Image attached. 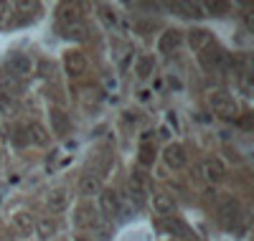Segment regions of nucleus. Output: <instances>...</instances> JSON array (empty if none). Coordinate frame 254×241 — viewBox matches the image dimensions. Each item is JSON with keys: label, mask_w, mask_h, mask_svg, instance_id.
Here are the masks:
<instances>
[{"label": "nucleus", "mask_w": 254, "mask_h": 241, "mask_svg": "<svg viewBox=\"0 0 254 241\" xmlns=\"http://www.w3.org/2000/svg\"><path fill=\"white\" fill-rule=\"evenodd\" d=\"M99 213H104V216H117L120 213V198H117L115 190H110V188L99 190Z\"/></svg>", "instance_id": "12"}, {"label": "nucleus", "mask_w": 254, "mask_h": 241, "mask_svg": "<svg viewBox=\"0 0 254 241\" xmlns=\"http://www.w3.org/2000/svg\"><path fill=\"white\" fill-rule=\"evenodd\" d=\"M198 173H201V178H206V181H211V183H219V181L226 178V168H224V163H221L219 158H206V160L201 163Z\"/></svg>", "instance_id": "9"}, {"label": "nucleus", "mask_w": 254, "mask_h": 241, "mask_svg": "<svg viewBox=\"0 0 254 241\" xmlns=\"http://www.w3.org/2000/svg\"><path fill=\"white\" fill-rule=\"evenodd\" d=\"M8 10H10L8 3H0V26H5V23H8V15H10Z\"/></svg>", "instance_id": "26"}, {"label": "nucleus", "mask_w": 254, "mask_h": 241, "mask_svg": "<svg viewBox=\"0 0 254 241\" xmlns=\"http://www.w3.org/2000/svg\"><path fill=\"white\" fill-rule=\"evenodd\" d=\"M64 36L74 38V41H84V38H87V28L79 23V26H71V28H64Z\"/></svg>", "instance_id": "23"}, {"label": "nucleus", "mask_w": 254, "mask_h": 241, "mask_svg": "<svg viewBox=\"0 0 254 241\" xmlns=\"http://www.w3.org/2000/svg\"><path fill=\"white\" fill-rule=\"evenodd\" d=\"M0 112H10V97L0 94Z\"/></svg>", "instance_id": "28"}, {"label": "nucleus", "mask_w": 254, "mask_h": 241, "mask_svg": "<svg viewBox=\"0 0 254 241\" xmlns=\"http://www.w3.org/2000/svg\"><path fill=\"white\" fill-rule=\"evenodd\" d=\"M3 69H8L13 76H18L20 81H23L26 76L33 74V61H31V56H26V54H10Z\"/></svg>", "instance_id": "6"}, {"label": "nucleus", "mask_w": 254, "mask_h": 241, "mask_svg": "<svg viewBox=\"0 0 254 241\" xmlns=\"http://www.w3.org/2000/svg\"><path fill=\"white\" fill-rule=\"evenodd\" d=\"M23 92V81H20L18 76H13L8 69H0V94H20Z\"/></svg>", "instance_id": "14"}, {"label": "nucleus", "mask_w": 254, "mask_h": 241, "mask_svg": "<svg viewBox=\"0 0 254 241\" xmlns=\"http://www.w3.org/2000/svg\"><path fill=\"white\" fill-rule=\"evenodd\" d=\"M137 76H150V71H153V59H147V56H142V59H137Z\"/></svg>", "instance_id": "24"}, {"label": "nucleus", "mask_w": 254, "mask_h": 241, "mask_svg": "<svg viewBox=\"0 0 254 241\" xmlns=\"http://www.w3.org/2000/svg\"><path fill=\"white\" fill-rule=\"evenodd\" d=\"M181 41H183V33L178 28H168V31H163V36L158 41V49H160V54H171L181 46Z\"/></svg>", "instance_id": "16"}, {"label": "nucleus", "mask_w": 254, "mask_h": 241, "mask_svg": "<svg viewBox=\"0 0 254 241\" xmlns=\"http://www.w3.org/2000/svg\"><path fill=\"white\" fill-rule=\"evenodd\" d=\"M153 211L158 216H171L176 211V203L168 193H153Z\"/></svg>", "instance_id": "18"}, {"label": "nucleus", "mask_w": 254, "mask_h": 241, "mask_svg": "<svg viewBox=\"0 0 254 241\" xmlns=\"http://www.w3.org/2000/svg\"><path fill=\"white\" fill-rule=\"evenodd\" d=\"M13 229L20 234V236H31L33 234V229H36V221H33V216H31V211H26V208H20V211H15L13 213Z\"/></svg>", "instance_id": "11"}, {"label": "nucleus", "mask_w": 254, "mask_h": 241, "mask_svg": "<svg viewBox=\"0 0 254 241\" xmlns=\"http://www.w3.org/2000/svg\"><path fill=\"white\" fill-rule=\"evenodd\" d=\"M56 20L61 23V28H71L81 23V5L76 3H61L56 8Z\"/></svg>", "instance_id": "7"}, {"label": "nucleus", "mask_w": 254, "mask_h": 241, "mask_svg": "<svg viewBox=\"0 0 254 241\" xmlns=\"http://www.w3.org/2000/svg\"><path fill=\"white\" fill-rule=\"evenodd\" d=\"M74 226L79 231H92V234H99V239L104 241L110 236V224L104 221V216L99 213L97 206L92 203H81L76 211H74Z\"/></svg>", "instance_id": "1"}, {"label": "nucleus", "mask_w": 254, "mask_h": 241, "mask_svg": "<svg viewBox=\"0 0 254 241\" xmlns=\"http://www.w3.org/2000/svg\"><path fill=\"white\" fill-rule=\"evenodd\" d=\"M102 190V178L94 173V170H87L79 178V193L81 195H97Z\"/></svg>", "instance_id": "15"}, {"label": "nucleus", "mask_w": 254, "mask_h": 241, "mask_svg": "<svg viewBox=\"0 0 254 241\" xmlns=\"http://www.w3.org/2000/svg\"><path fill=\"white\" fill-rule=\"evenodd\" d=\"M214 38H211V33L206 31V28H193V31H188V46L190 49H196V51H201L206 43H211Z\"/></svg>", "instance_id": "20"}, {"label": "nucleus", "mask_w": 254, "mask_h": 241, "mask_svg": "<svg viewBox=\"0 0 254 241\" xmlns=\"http://www.w3.org/2000/svg\"><path fill=\"white\" fill-rule=\"evenodd\" d=\"M15 145H28V135H26V124L23 127H15V137H13Z\"/></svg>", "instance_id": "25"}, {"label": "nucleus", "mask_w": 254, "mask_h": 241, "mask_svg": "<svg viewBox=\"0 0 254 241\" xmlns=\"http://www.w3.org/2000/svg\"><path fill=\"white\" fill-rule=\"evenodd\" d=\"M33 231L38 234V239H51L59 231V221H56L54 216H41L38 221H36V229Z\"/></svg>", "instance_id": "17"}, {"label": "nucleus", "mask_w": 254, "mask_h": 241, "mask_svg": "<svg viewBox=\"0 0 254 241\" xmlns=\"http://www.w3.org/2000/svg\"><path fill=\"white\" fill-rule=\"evenodd\" d=\"M26 135H28V142H33V145H46V142H49L46 127H44V124H38V122L26 124Z\"/></svg>", "instance_id": "19"}, {"label": "nucleus", "mask_w": 254, "mask_h": 241, "mask_svg": "<svg viewBox=\"0 0 254 241\" xmlns=\"http://www.w3.org/2000/svg\"><path fill=\"white\" fill-rule=\"evenodd\" d=\"M208 104H211V109H214V115H219V117H224V120H231V117L239 115L237 99L231 97L229 92H224V89L211 92V94H208Z\"/></svg>", "instance_id": "2"}, {"label": "nucleus", "mask_w": 254, "mask_h": 241, "mask_svg": "<svg viewBox=\"0 0 254 241\" xmlns=\"http://www.w3.org/2000/svg\"><path fill=\"white\" fill-rule=\"evenodd\" d=\"M208 10H216V15H224V10H229V3H211Z\"/></svg>", "instance_id": "27"}, {"label": "nucleus", "mask_w": 254, "mask_h": 241, "mask_svg": "<svg viewBox=\"0 0 254 241\" xmlns=\"http://www.w3.org/2000/svg\"><path fill=\"white\" fill-rule=\"evenodd\" d=\"M64 69H66V74L71 76V79H79V76H84L87 74V69H89V61H87V56H84V51H79V49H69V51H64Z\"/></svg>", "instance_id": "5"}, {"label": "nucleus", "mask_w": 254, "mask_h": 241, "mask_svg": "<svg viewBox=\"0 0 254 241\" xmlns=\"http://www.w3.org/2000/svg\"><path fill=\"white\" fill-rule=\"evenodd\" d=\"M69 129H71L69 115L64 112L61 107H51V132H54L56 137H66Z\"/></svg>", "instance_id": "10"}, {"label": "nucleus", "mask_w": 254, "mask_h": 241, "mask_svg": "<svg viewBox=\"0 0 254 241\" xmlns=\"http://www.w3.org/2000/svg\"><path fill=\"white\" fill-rule=\"evenodd\" d=\"M171 10H178V15H201V8L193 3H173Z\"/></svg>", "instance_id": "22"}, {"label": "nucleus", "mask_w": 254, "mask_h": 241, "mask_svg": "<svg viewBox=\"0 0 254 241\" xmlns=\"http://www.w3.org/2000/svg\"><path fill=\"white\" fill-rule=\"evenodd\" d=\"M155 160V147L150 142H142L140 145V165H153Z\"/></svg>", "instance_id": "21"}, {"label": "nucleus", "mask_w": 254, "mask_h": 241, "mask_svg": "<svg viewBox=\"0 0 254 241\" xmlns=\"http://www.w3.org/2000/svg\"><path fill=\"white\" fill-rule=\"evenodd\" d=\"M163 160L171 170H181L188 165V155H186V147L181 142H171L165 150H163Z\"/></svg>", "instance_id": "8"}, {"label": "nucleus", "mask_w": 254, "mask_h": 241, "mask_svg": "<svg viewBox=\"0 0 254 241\" xmlns=\"http://www.w3.org/2000/svg\"><path fill=\"white\" fill-rule=\"evenodd\" d=\"M5 236H8V234H5L3 229H0V241H13V239H5Z\"/></svg>", "instance_id": "29"}, {"label": "nucleus", "mask_w": 254, "mask_h": 241, "mask_svg": "<svg viewBox=\"0 0 254 241\" xmlns=\"http://www.w3.org/2000/svg\"><path fill=\"white\" fill-rule=\"evenodd\" d=\"M46 206L51 213H64L69 208V190L66 188H54L46 198Z\"/></svg>", "instance_id": "13"}, {"label": "nucleus", "mask_w": 254, "mask_h": 241, "mask_svg": "<svg viewBox=\"0 0 254 241\" xmlns=\"http://www.w3.org/2000/svg\"><path fill=\"white\" fill-rule=\"evenodd\" d=\"M198 61H201V66H203L206 71L221 69L224 61H226V51L219 46L216 41H211V43H206V46L198 51Z\"/></svg>", "instance_id": "4"}, {"label": "nucleus", "mask_w": 254, "mask_h": 241, "mask_svg": "<svg viewBox=\"0 0 254 241\" xmlns=\"http://www.w3.org/2000/svg\"><path fill=\"white\" fill-rule=\"evenodd\" d=\"M242 218V203L234 198V195H229V198H224L216 208V221L224 226V229H234L239 224Z\"/></svg>", "instance_id": "3"}]
</instances>
